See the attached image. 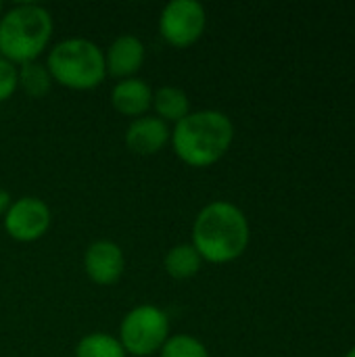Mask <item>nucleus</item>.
I'll use <instances>...</instances> for the list:
<instances>
[{
    "mask_svg": "<svg viewBox=\"0 0 355 357\" xmlns=\"http://www.w3.org/2000/svg\"><path fill=\"white\" fill-rule=\"evenodd\" d=\"M19 88V75H17V67L0 56V102L8 100Z\"/></svg>",
    "mask_w": 355,
    "mask_h": 357,
    "instance_id": "obj_17",
    "label": "nucleus"
},
{
    "mask_svg": "<svg viewBox=\"0 0 355 357\" xmlns=\"http://www.w3.org/2000/svg\"><path fill=\"white\" fill-rule=\"evenodd\" d=\"M17 75H19V88L27 96L42 98V96H46L50 92L52 77H50V73H48L44 63H40V61L23 63V65H19Z\"/></svg>",
    "mask_w": 355,
    "mask_h": 357,
    "instance_id": "obj_14",
    "label": "nucleus"
},
{
    "mask_svg": "<svg viewBox=\"0 0 355 357\" xmlns=\"http://www.w3.org/2000/svg\"><path fill=\"white\" fill-rule=\"evenodd\" d=\"M2 220H4V230L13 241L33 243L48 232L52 224V211L38 197H21L13 201L10 209Z\"/></svg>",
    "mask_w": 355,
    "mask_h": 357,
    "instance_id": "obj_7",
    "label": "nucleus"
},
{
    "mask_svg": "<svg viewBox=\"0 0 355 357\" xmlns=\"http://www.w3.org/2000/svg\"><path fill=\"white\" fill-rule=\"evenodd\" d=\"M75 357H128L119 339L109 333H90L80 339Z\"/></svg>",
    "mask_w": 355,
    "mask_h": 357,
    "instance_id": "obj_15",
    "label": "nucleus"
},
{
    "mask_svg": "<svg viewBox=\"0 0 355 357\" xmlns=\"http://www.w3.org/2000/svg\"><path fill=\"white\" fill-rule=\"evenodd\" d=\"M234 140L232 119L218 109L190 111L172 130V149L188 167H211L230 151Z\"/></svg>",
    "mask_w": 355,
    "mask_h": 357,
    "instance_id": "obj_2",
    "label": "nucleus"
},
{
    "mask_svg": "<svg viewBox=\"0 0 355 357\" xmlns=\"http://www.w3.org/2000/svg\"><path fill=\"white\" fill-rule=\"evenodd\" d=\"M144 56H146V48L140 38H136L134 33L117 36L105 50L107 75L119 79L136 77V73L144 65Z\"/></svg>",
    "mask_w": 355,
    "mask_h": 357,
    "instance_id": "obj_10",
    "label": "nucleus"
},
{
    "mask_svg": "<svg viewBox=\"0 0 355 357\" xmlns=\"http://www.w3.org/2000/svg\"><path fill=\"white\" fill-rule=\"evenodd\" d=\"M207 27L205 6L197 0H172L161 8L159 33L174 48H188L201 40Z\"/></svg>",
    "mask_w": 355,
    "mask_h": 357,
    "instance_id": "obj_6",
    "label": "nucleus"
},
{
    "mask_svg": "<svg viewBox=\"0 0 355 357\" xmlns=\"http://www.w3.org/2000/svg\"><path fill=\"white\" fill-rule=\"evenodd\" d=\"M201 266H203V259L192 247V243H180L172 247L163 257V268L174 280H188L197 276Z\"/></svg>",
    "mask_w": 355,
    "mask_h": 357,
    "instance_id": "obj_13",
    "label": "nucleus"
},
{
    "mask_svg": "<svg viewBox=\"0 0 355 357\" xmlns=\"http://www.w3.org/2000/svg\"><path fill=\"white\" fill-rule=\"evenodd\" d=\"M123 270H126L123 251L113 241H94L84 253V272L94 284L111 287L119 282Z\"/></svg>",
    "mask_w": 355,
    "mask_h": 357,
    "instance_id": "obj_8",
    "label": "nucleus"
},
{
    "mask_svg": "<svg viewBox=\"0 0 355 357\" xmlns=\"http://www.w3.org/2000/svg\"><path fill=\"white\" fill-rule=\"evenodd\" d=\"M251 241L245 211L230 201H211L195 218L192 247L207 264H230L239 259Z\"/></svg>",
    "mask_w": 355,
    "mask_h": 357,
    "instance_id": "obj_1",
    "label": "nucleus"
},
{
    "mask_svg": "<svg viewBox=\"0 0 355 357\" xmlns=\"http://www.w3.org/2000/svg\"><path fill=\"white\" fill-rule=\"evenodd\" d=\"M111 105L119 115L132 119L149 115V109L153 105V90L140 77L119 79L111 90Z\"/></svg>",
    "mask_w": 355,
    "mask_h": 357,
    "instance_id": "obj_11",
    "label": "nucleus"
},
{
    "mask_svg": "<svg viewBox=\"0 0 355 357\" xmlns=\"http://www.w3.org/2000/svg\"><path fill=\"white\" fill-rule=\"evenodd\" d=\"M345 357H355V347H352V349H349V351L345 354Z\"/></svg>",
    "mask_w": 355,
    "mask_h": 357,
    "instance_id": "obj_19",
    "label": "nucleus"
},
{
    "mask_svg": "<svg viewBox=\"0 0 355 357\" xmlns=\"http://www.w3.org/2000/svg\"><path fill=\"white\" fill-rule=\"evenodd\" d=\"M2 13H4V10H2V2H0V17H2Z\"/></svg>",
    "mask_w": 355,
    "mask_h": 357,
    "instance_id": "obj_20",
    "label": "nucleus"
},
{
    "mask_svg": "<svg viewBox=\"0 0 355 357\" xmlns=\"http://www.w3.org/2000/svg\"><path fill=\"white\" fill-rule=\"evenodd\" d=\"M172 138V130L157 115H142L130 121L126 130V146L134 155H157L161 153Z\"/></svg>",
    "mask_w": 355,
    "mask_h": 357,
    "instance_id": "obj_9",
    "label": "nucleus"
},
{
    "mask_svg": "<svg viewBox=\"0 0 355 357\" xmlns=\"http://www.w3.org/2000/svg\"><path fill=\"white\" fill-rule=\"evenodd\" d=\"M159 357H209V351L192 335H174L163 343Z\"/></svg>",
    "mask_w": 355,
    "mask_h": 357,
    "instance_id": "obj_16",
    "label": "nucleus"
},
{
    "mask_svg": "<svg viewBox=\"0 0 355 357\" xmlns=\"http://www.w3.org/2000/svg\"><path fill=\"white\" fill-rule=\"evenodd\" d=\"M10 205H13V197L8 195V190L0 188V218L6 215V211L10 209Z\"/></svg>",
    "mask_w": 355,
    "mask_h": 357,
    "instance_id": "obj_18",
    "label": "nucleus"
},
{
    "mask_svg": "<svg viewBox=\"0 0 355 357\" xmlns=\"http://www.w3.org/2000/svg\"><path fill=\"white\" fill-rule=\"evenodd\" d=\"M46 69L52 82L77 92L94 90L107 77L103 48L86 38H67L56 42L48 52Z\"/></svg>",
    "mask_w": 355,
    "mask_h": 357,
    "instance_id": "obj_4",
    "label": "nucleus"
},
{
    "mask_svg": "<svg viewBox=\"0 0 355 357\" xmlns=\"http://www.w3.org/2000/svg\"><path fill=\"white\" fill-rule=\"evenodd\" d=\"M155 109V115L165 121L167 126L169 123H178L182 121L188 113H190V98L188 94L178 88V86H161L153 92V105Z\"/></svg>",
    "mask_w": 355,
    "mask_h": 357,
    "instance_id": "obj_12",
    "label": "nucleus"
},
{
    "mask_svg": "<svg viewBox=\"0 0 355 357\" xmlns=\"http://www.w3.org/2000/svg\"><path fill=\"white\" fill-rule=\"evenodd\" d=\"M54 31L52 15L46 6L23 2L0 17V54L13 65L38 61L48 48Z\"/></svg>",
    "mask_w": 355,
    "mask_h": 357,
    "instance_id": "obj_3",
    "label": "nucleus"
},
{
    "mask_svg": "<svg viewBox=\"0 0 355 357\" xmlns=\"http://www.w3.org/2000/svg\"><path fill=\"white\" fill-rule=\"evenodd\" d=\"M117 339L128 356H153L169 339V316L157 305H138L123 316Z\"/></svg>",
    "mask_w": 355,
    "mask_h": 357,
    "instance_id": "obj_5",
    "label": "nucleus"
}]
</instances>
